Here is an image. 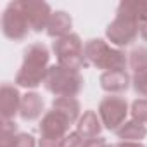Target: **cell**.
Segmentation results:
<instances>
[{
	"label": "cell",
	"mask_w": 147,
	"mask_h": 147,
	"mask_svg": "<svg viewBox=\"0 0 147 147\" xmlns=\"http://www.w3.org/2000/svg\"><path fill=\"white\" fill-rule=\"evenodd\" d=\"M50 52L43 43H31L23 55V64L16 76V83L23 88H36L45 82Z\"/></svg>",
	"instance_id": "cell-1"
},
{
	"label": "cell",
	"mask_w": 147,
	"mask_h": 147,
	"mask_svg": "<svg viewBox=\"0 0 147 147\" xmlns=\"http://www.w3.org/2000/svg\"><path fill=\"white\" fill-rule=\"evenodd\" d=\"M85 57L88 64L104 71H118L125 69L128 64V57L121 49L111 47L102 38H90L83 47Z\"/></svg>",
	"instance_id": "cell-2"
},
{
	"label": "cell",
	"mask_w": 147,
	"mask_h": 147,
	"mask_svg": "<svg viewBox=\"0 0 147 147\" xmlns=\"http://www.w3.org/2000/svg\"><path fill=\"white\" fill-rule=\"evenodd\" d=\"M83 76L59 64L49 66L43 87L55 97H76L83 90Z\"/></svg>",
	"instance_id": "cell-3"
},
{
	"label": "cell",
	"mask_w": 147,
	"mask_h": 147,
	"mask_svg": "<svg viewBox=\"0 0 147 147\" xmlns=\"http://www.w3.org/2000/svg\"><path fill=\"white\" fill-rule=\"evenodd\" d=\"M83 47L85 45L82 43V38L76 33H69L52 43V50L57 57V64L71 71H78V73L88 64Z\"/></svg>",
	"instance_id": "cell-4"
},
{
	"label": "cell",
	"mask_w": 147,
	"mask_h": 147,
	"mask_svg": "<svg viewBox=\"0 0 147 147\" xmlns=\"http://www.w3.org/2000/svg\"><path fill=\"white\" fill-rule=\"evenodd\" d=\"M31 26H30V21L23 11V5H21V0H16V2H11L4 14H2V31L4 35L9 38V40H14V42H21L28 36Z\"/></svg>",
	"instance_id": "cell-5"
},
{
	"label": "cell",
	"mask_w": 147,
	"mask_h": 147,
	"mask_svg": "<svg viewBox=\"0 0 147 147\" xmlns=\"http://www.w3.org/2000/svg\"><path fill=\"white\" fill-rule=\"evenodd\" d=\"M97 114H99L104 128H107L111 131H116L126 121V116H128V102H126L125 97L107 95V97H104L100 100Z\"/></svg>",
	"instance_id": "cell-6"
},
{
	"label": "cell",
	"mask_w": 147,
	"mask_h": 147,
	"mask_svg": "<svg viewBox=\"0 0 147 147\" xmlns=\"http://www.w3.org/2000/svg\"><path fill=\"white\" fill-rule=\"evenodd\" d=\"M140 35V30H138V24L131 19H126V18H121V16H116L114 21L107 26L106 30V36L107 40L118 49V47H128L131 45L137 36Z\"/></svg>",
	"instance_id": "cell-7"
},
{
	"label": "cell",
	"mask_w": 147,
	"mask_h": 147,
	"mask_svg": "<svg viewBox=\"0 0 147 147\" xmlns=\"http://www.w3.org/2000/svg\"><path fill=\"white\" fill-rule=\"evenodd\" d=\"M73 123L59 111L50 109L43 114L42 121H40V135L45 140H64L66 135L69 133V126Z\"/></svg>",
	"instance_id": "cell-8"
},
{
	"label": "cell",
	"mask_w": 147,
	"mask_h": 147,
	"mask_svg": "<svg viewBox=\"0 0 147 147\" xmlns=\"http://www.w3.org/2000/svg\"><path fill=\"white\" fill-rule=\"evenodd\" d=\"M21 5H23V11L30 21V26L33 31L40 33V31L47 30L49 21L54 14L49 4L38 2V0H21Z\"/></svg>",
	"instance_id": "cell-9"
},
{
	"label": "cell",
	"mask_w": 147,
	"mask_h": 147,
	"mask_svg": "<svg viewBox=\"0 0 147 147\" xmlns=\"http://www.w3.org/2000/svg\"><path fill=\"white\" fill-rule=\"evenodd\" d=\"M21 99L23 95L19 94L18 87L11 83L2 85V88H0V114H2V121L14 119V116L19 114Z\"/></svg>",
	"instance_id": "cell-10"
},
{
	"label": "cell",
	"mask_w": 147,
	"mask_h": 147,
	"mask_svg": "<svg viewBox=\"0 0 147 147\" xmlns=\"http://www.w3.org/2000/svg\"><path fill=\"white\" fill-rule=\"evenodd\" d=\"M100 87L104 92L107 94H123L128 90L130 87V76L125 69H118V71H104L100 75Z\"/></svg>",
	"instance_id": "cell-11"
},
{
	"label": "cell",
	"mask_w": 147,
	"mask_h": 147,
	"mask_svg": "<svg viewBox=\"0 0 147 147\" xmlns=\"http://www.w3.org/2000/svg\"><path fill=\"white\" fill-rule=\"evenodd\" d=\"M45 109V100L40 94L36 92H28L21 99V107H19V116L24 121H35L42 116Z\"/></svg>",
	"instance_id": "cell-12"
},
{
	"label": "cell",
	"mask_w": 147,
	"mask_h": 147,
	"mask_svg": "<svg viewBox=\"0 0 147 147\" xmlns=\"http://www.w3.org/2000/svg\"><path fill=\"white\" fill-rule=\"evenodd\" d=\"M76 131L85 138H95V137H100V131H102V121L99 118V114L95 111H85L80 119L76 121Z\"/></svg>",
	"instance_id": "cell-13"
},
{
	"label": "cell",
	"mask_w": 147,
	"mask_h": 147,
	"mask_svg": "<svg viewBox=\"0 0 147 147\" xmlns=\"http://www.w3.org/2000/svg\"><path fill=\"white\" fill-rule=\"evenodd\" d=\"M116 16L135 21L138 26L147 21V0H126L118 5Z\"/></svg>",
	"instance_id": "cell-14"
},
{
	"label": "cell",
	"mask_w": 147,
	"mask_h": 147,
	"mask_svg": "<svg viewBox=\"0 0 147 147\" xmlns=\"http://www.w3.org/2000/svg\"><path fill=\"white\" fill-rule=\"evenodd\" d=\"M71 26H73L71 16L67 12H64V11H55L52 14L50 21H49V26H47L45 31H47V35L50 38L59 40V38H62V36L71 33Z\"/></svg>",
	"instance_id": "cell-15"
},
{
	"label": "cell",
	"mask_w": 147,
	"mask_h": 147,
	"mask_svg": "<svg viewBox=\"0 0 147 147\" xmlns=\"http://www.w3.org/2000/svg\"><path fill=\"white\" fill-rule=\"evenodd\" d=\"M116 135L118 138H121V142H140L142 138L147 137V128L145 125L135 119H130V121H125L116 130Z\"/></svg>",
	"instance_id": "cell-16"
},
{
	"label": "cell",
	"mask_w": 147,
	"mask_h": 147,
	"mask_svg": "<svg viewBox=\"0 0 147 147\" xmlns=\"http://www.w3.org/2000/svg\"><path fill=\"white\" fill-rule=\"evenodd\" d=\"M52 109L62 113L71 123H76L80 119V113H82V107H80V102L75 99V97H55L54 102H52Z\"/></svg>",
	"instance_id": "cell-17"
},
{
	"label": "cell",
	"mask_w": 147,
	"mask_h": 147,
	"mask_svg": "<svg viewBox=\"0 0 147 147\" xmlns=\"http://www.w3.org/2000/svg\"><path fill=\"white\" fill-rule=\"evenodd\" d=\"M128 64L135 75L147 71V47H137L128 54Z\"/></svg>",
	"instance_id": "cell-18"
},
{
	"label": "cell",
	"mask_w": 147,
	"mask_h": 147,
	"mask_svg": "<svg viewBox=\"0 0 147 147\" xmlns=\"http://www.w3.org/2000/svg\"><path fill=\"white\" fill-rule=\"evenodd\" d=\"M131 119L145 125L147 123V99H137L131 102Z\"/></svg>",
	"instance_id": "cell-19"
},
{
	"label": "cell",
	"mask_w": 147,
	"mask_h": 147,
	"mask_svg": "<svg viewBox=\"0 0 147 147\" xmlns=\"http://www.w3.org/2000/svg\"><path fill=\"white\" fill-rule=\"evenodd\" d=\"M131 85H133V90L142 99H147V71L145 73H140V75H133Z\"/></svg>",
	"instance_id": "cell-20"
},
{
	"label": "cell",
	"mask_w": 147,
	"mask_h": 147,
	"mask_svg": "<svg viewBox=\"0 0 147 147\" xmlns=\"http://www.w3.org/2000/svg\"><path fill=\"white\" fill-rule=\"evenodd\" d=\"M35 145H36L35 138L30 133H18L11 142V147H35Z\"/></svg>",
	"instance_id": "cell-21"
},
{
	"label": "cell",
	"mask_w": 147,
	"mask_h": 147,
	"mask_svg": "<svg viewBox=\"0 0 147 147\" xmlns=\"http://www.w3.org/2000/svg\"><path fill=\"white\" fill-rule=\"evenodd\" d=\"M83 144H85V138L78 131H69L62 140V147H83Z\"/></svg>",
	"instance_id": "cell-22"
},
{
	"label": "cell",
	"mask_w": 147,
	"mask_h": 147,
	"mask_svg": "<svg viewBox=\"0 0 147 147\" xmlns=\"http://www.w3.org/2000/svg\"><path fill=\"white\" fill-rule=\"evenodd\" d=\"M106 145H107V142H106V138H102V137L88 138V140H85V144H83V147H106Z\"/></svg>",
	"instance_id": "cell-23"
},
{
	"label": "cell",
	"mask_w": 147,
	"mask_h": 147,
	"mask_svg": "<svg viewBox=\"0 0 147 147\" xmlns=\"http://www.w3.org/2000/svg\"><path fill=\"white\" fill-rule=\"evenodd\" d=\"M38 147H62V140H45V138H40Z\"/></svg>",
	"instance_id": "cell-24"
},
{
	"label": "cell",
	"mask_w": 147,
	"mask_h": 147,
	"mask_svg": "<svg viewBox=\"0 0 147 147\" xmlns=\"http://www.w3.org/2000/svg\"><path fill=\"white\" fill-rule=\"evenodd\" d=\"M114 147H145V145L140 144V142H119Z\"/></svg>",
	"instance_id": "cell-25"
},
{
	"label": "cell",
	"mask_w": 147,
	"mask_h": 147,
	"mask_svg": "<svg viewBox=\"0 0 147 147\" xmlns=\"http://www.w3.org/2000/svg\"><path fill=\"white\" fill-rule=\"evenodd\" d=\"M138 30H140V36L147 42V21H144V23L138 26Z\"/></svg>",
	"instance_id": "cell-26"
},
{
	"label": "cell",
	"mask_w": 147,
	"mask_h": 147,
	"mask_svg": "<svg viewBox=\"0 0 147 147\" xmlns=\"http://www.w3.org/2000/svg\"><path fill=\"white\" fill-rule=\"evenodd\" d=\"M106 147H114V145H109V144H107V145H106Z\"/></svg>",
	"instance_id": "cell-27"
}]
</instances>
